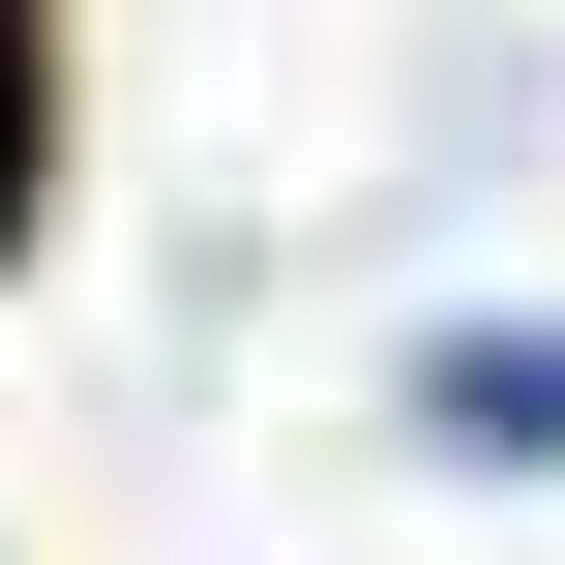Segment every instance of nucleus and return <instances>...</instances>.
I'll use <instances>...</instances> for the list:
<instances>
[{"instance_id":"obj_1","label":"nucleus","mask_w":565,"mask_h":565,"mask_svg":"<svg viewBox=\"0 0 565 565\" xmlns=\"http://www.w3.org/2000/svg\"><path fill=\"white\" fill-rule=\"evenodd\" d=\"M387 417H417L447 477H565V328H536V298H477V328H417V358H387Z\"/></svg>"}]
</instances>
